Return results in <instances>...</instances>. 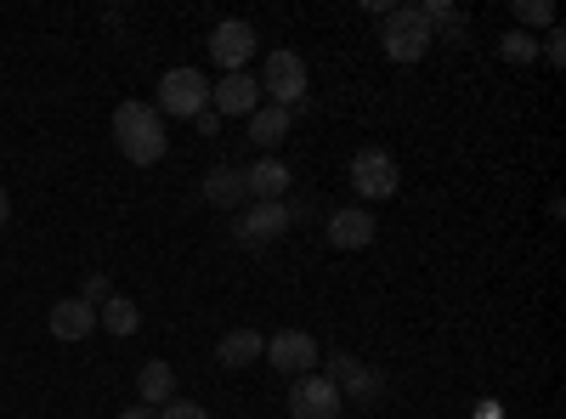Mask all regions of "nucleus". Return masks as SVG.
Listing matches in <instances>:
<instances>
[{
	"instance_id": "nucleus-1",
	"label": "nucleus",
	"mask_w": 566,
	"mask_h": 419,
	"mask_svg": "<svg viewBox=\"0 0 566 419\" xmlns=\"http://www.w3.org/2000/svg\"><path fill=\"white\" fill-rule=\"evenodd\" d=\"M114 143L130 165H159L170 148V130H165L154 103H119L114 108Z\"/></svg>"
},
{
	"instance_id": "nucleus-2",
	"label": "nucleus",
	"mask_w": 566,
	"mask_h": 419,
	"mask_svg": "<svg viewBox=\"0 0 566 419\" xmlns=\"http://www.w3.org/2000/svg\"><path fill=\"white\" fill-rule=\"evenodd\" d=\"M261 97L272 103V108H283V114H295L301 103H306V57L301 52H290V45H277V52H266V63H261Z\"/></svg>"
},
{
	"instance_id": "nucleus-3",
	"label": "nucleus",
	"mask_w": 566,
	"mask_h": 419,
	"mask_svg": "<svg viewBox=\"0 0 566 419\" xmlns=\"http://www.w3.org/2000/svg\"><path fill=\"white\" fill-rule=\"evenodd\" d=\"M380 45H386L391 63H419L437 40H431V23L419 18V7H391L380 18Z\"/></svg>"
},
{
	"instance_id": "nucleus-4",
	"label": "nucleus",
	"mask_w": 566,
	"mask_h": 419,
	"mask_svg": "<svg viewBox=\"0 0 566 419\" xmlns=\"http://www.w3.org/2000/svg\"><path fill=\"white\" fill-rule=\"evenodd\" d=\"M159 119L170 114V119H199L205 108H210V80H205V69H170L165 80H159Z\"/></svg>"
},
{
	"instance_id": "nucleus-5",
	"label": "nucleus",
	"mask_w": 566,
	"mask_h": 419,
	"mask_svg": "<svg viewBox=\"0 0 566 419\" xmlns=\"http://www.w3.org/2000/svg\"><path fill=\"white\" fill-rule=\"evenodd\" d=\"M301 216V205H250L239 210V221H232V239H239L244 250H261V244H277L283 232H290V221Z\"/></svg>"
},
{
	"instance_id": "nucleus-6",
	"label": "nucleus",
	"mask_w": 566,
	"mask_h": 419,
	"mask_svg": "<svg viewBox=\"0 0 566 419\" xmlns=\"http://www.w3.org/2000/svg\"><path fill=\"white\" fill-rule=\"evenodd\" d=\"M266 363L277 368L283 380H301V375H317L323 352H317V341H312L306 329H277V335L266 341Z\"/></svg>"
},
{
	"instance_id": "nucleus-7",
	"label": "nucleus",
	"mask_w": 566,
	"mask_h": 419,
	"mask_svg": "<svg viewBox=\"0 0 566 419\" xmlns=\"http://www.w3.org/2000/svg\"><path fill=\"white\" fill-rule=\"evenodd\" d=\"M397 181H402V170L386 148H357L352 154V188L363 199H397Z\"/></svg>"
},
{
	"instance_id": "nucleus-8",
	"label": "nucleus",
	"mask_w": 566,
	"mask_h": 419,
	"mask_svg": "<svg viewBox=\"0 0 566 419\" xmlns=\"http://www.w3.org/2000/svg\"><path fill=\"white\" fill-rule=\"evenodd\" d=\"M255 52H261V40H255V29H250L244 18H221V23L210 29V57H216L227 74H244Z\"/></svg>"
},
{
	"instance_id": "nucleus-9",
	"label": "nucleus",
	"mask_w": 566,
	"mask_h": 419,
	"mask_svg": "<svg viewBox=\"0 0 566 419\" xmlns=\"http://www.w3.org/2000/svg\"><path fill=\"white\" fill-rule=\"evenodd\" d=\"M323 380L335 386L340 397H352L357 408H363V402H380V391H386V380L374 375L363 357H352V352H335V357H328V375H323Z\"/></svg>"
},
{
	"instance_id": "nucleus-10",
	"label": "nucleus",
	"mask_w": 566,
	"mask_h": 419,
	"mask_svg": "<svg viewBox=\"0 0 566 419\" xmlns=\"http://www.w3.org/2000/svg\"><path fill=\"white\" fill-rule=\"evenodd\" d=\"M346 397L328 386L323 375H301L290 380V419H340Z\"/></svg>"
},
{
	"instance_id": "nucleus-11",
	"label": "nucleus",
	"mask_w": 566,
	"mask_h": 419,
	"mask_svg": "<svg viewBox=\"0 0 566 419\" xmlns=\"http://www.w3.org/2000/svg\"><path fill=\"white\" fill-rule=\"evenodd\" d=\"M290 181H295L290 165H283L277 154H261V159L244 170V193H250L255 205H277L283 193H290Z\"/></svg>"
},
{
	"instance_id": "nucleus-12",
	"label": "nucleus",
	"mask_w": 566,
	"mask_h": 419,
	"mask_svg": "<svg viewBox=\"0 0 566 419\" xmlns=\"http://www.w3.org/2000/svg\"><path fill=\"white\" fill-rule=\"evenodd\" d=\"M210 108L216 114H255L261 108V85L250 80V74H221L216 85H210Z\"/></svg>"
},
{
	"instance_id": "nucleus-13",
	"label": "nucleus",
	"mask_w": 566,
	"mask_h": 419,
	"mask_svg": "<svg viewBox=\"0 0 566 419\" xmlns=\"http://www.w3.org/2000/svg\"><path fill=\"white\" fill-rule=\"evenodd\" d=\"M374 232H380L374 210H335V216H328V244H335V250H368Z\"/></svg>"
},
{
	"instance_id": "nucleus-14",
	"label": "nucleus",
	"mask_w": 566,
	"mask_h": 419,
	"mask_svg": "<svg viewBox=\"0 0 566 419\" xmlns=\"http://www.w3.org/2000/svg\"><path fill=\"white\" fill-rule=\"evenodd\" d=\"M45 329H52L57 341H85L91 329H97V306H85L80 295H69V301H57V306H52Z\"/></svg>"
},
{
	"instance_id": "nucleus-15",
	"label": "nucleus",
	"mask_w": 566,
	"mask_h": 419,
	"mask_svg": "<svg viewBox=\"0 0 566 419\" xmlns=\"http://www.w3.org/2000/svg\"><path fill=\"white\" fill-rule=\"evenodd\" d=\"M205 199H210L216 210H239V205L250 199V193H244V170H239V165H210Z\"/></svg>"
},
{
	"instance_id": "nucleus-16",
	"label": "nucleus",
	"mask_w": 566,
	"mask_h": 419,
	"mask_svg": "<svg viewBox=\"0 0 566 419\" xmlns=\"http://www.w3.org/2000/svg\"><path fill=\"white\" fill-rule=\"evenodd\" d=\"M261 357H266V341H261L255 329H227L221 346H216V363H221V368H250V363H261Z\"/></svg>"
},
{
	"instance_id": "nucleus-17",
	"label": "nucleus",
	"mask_w": 566,
	"mask_h": 419,
	"mask_svg": "<svg viewBox=\"0 0 566 419\" xmlns=\"http://www.w3.org/2000/svg\"><path fill=\"white\" fill-rule=\"evenodd\" d=\"M290 119H295V114H283V108L261 103V108L250 114V143H255L261 154H277V148H283V136H290Z\"/></svg>"
},
{
	"instance_id": "nucleus-18",
	"label": "nucleus",
	"mask_w": 566,
	"mask_h": 419,
	"mask_svg": "<svg viewBox=\"0 0 566 419\" xmlns=\"http://www.w3.org/2000/svg\"><path fill=\"white\" fill-rule=\"evenodd\" d=\"M136 397L148 402V408H165L170 397H176V368L170 363H142V375H136Z\"/></svg>"
},
{
	"instance_id": "nucleus-19",
	"label": "nucleus",
	"mask_w": 566,
	"mask_h": 419,
	"mask_svg": "<svg viewBox=\"0 0 566 419\" xmlns=\"http://www.w3.org/2000/svg\"><path fill=\"white\" fill-rule=\"evenodd\" d=\"M97 329H108V335H136L142 329V312H136V301H125V295H114V301H103L97 306Z\"/></svg>"
},
{
	"instance_id": "nucleus-20",
	"label": "nucleus",
	"mask_w": 566,
	"mask_h": 419,
	"mask_svg": "<svg viewBox=\"0 0 566 419\" xmlns=\"http://www.w3.org/2000/svg\"><path fill=\"white\" fill-rule=\"evenodd\" d=\"M493 52H499L504 63H538V40H533V34H522V29H510V34H499V40H493Z\"/></svg>"
},
{
	"instance_id": "nucleus-21",
	"label": "nucleus",
	"mask_w": 566,
	"mask_h": 419,
	"mask_svg": "<svg viewBox=\"0 0 566 419\" xmlns=\"http://www.w3.org/2000/svg\"><path fill=\"white\" fill-rule=\"evenodd\" d=\"M515 23H522V34L527 29H555V7L549 0H515Z\"/></svg>"
},
{
	"instance_id": "nucleus-22",
	"label": "nucleus",
	"mask_w": 566,
	"mask_h": 419,
	"mask_svg": "<svg viewBox=\"0 0 566 419\" xmlns=\"http://www.w3.org/2000/svg\"><path fill=\"white\" fill-rule=\"evenodd\" d=\"M80 301H85V306H103V301H114V277H108V272H91L85 284H80Z\"/></svg>"
},
{
	"instance_id": "nucleus-23",
	"label": "nucleus",
	"mask_w": 566,
	"mask_h": 419,
	"mask_svg": "<svg viewBox=\"0 0 566 419\" xmlns=\"http://www.w3.org/2000/svg\"><path fill=\"white\" fill-rule=\"evenodd\" d=\"M538 57H544L549 69H566V34H560V23H555V29L538 40Z\"/></svg>"
},
{
	"instance_id": "nucleus-24",
	"label": "nucleus",
	"mask_w": 566,
	"mask_h": 419,
	"mask_svg": "<svg viewBox=\"0 0 566 419\" xmlns=\"http://www.w3.org/2000/svg\"><path fill=\"white\" fill-rule=\"evenodd\" d=\"M159 419H210V413H205V402H193V397H170V402L159 408Z\"/></svg>"
},
{
	"instance_id": "nucleus-25",
	"label": "nucleus",
	"mask_w": 566,
	"mask_h": 419,
	"mask_svg": "<svg viewBox=\"0 0 566 419\" xmlns=\"http://www.w3.org/2000/svg\"><path fill=\"white\" fill-rule=\"evenodd\" d=\"M193 125H199V136H221V114H216V108H205Z\"/></svg>"
},
{
	"instance_id": "nucleus-26",
	"label": "nucleus",
	"mask_w": 566,
	"mask_h": 419,
	"mask_svg": "<svg viewBox=\"0 0 566 419\" xmlns=\"http://www.w3.org/2000/svg\"><path fill=\"white\" fill-rule=\"evenodd\" d=\"M119 419H159V408H148V402H136V408H119Z\"/></svg>"
},
{
	"instance_id": "nucleus-27",
	"label": "nucleus",
	"mask_w": 566,
	"mask_h": 419,
	"mask_svg": "<svg viewBox=\"0 0 566 419\" xmlns=\"http://www.w3.org/2000/svg\"><path fill=\"white\" fill-rule=\"evenodd\" d=\"M12 221V199H7V188H0V227Z\"/></svg>"
}]
</instances>
